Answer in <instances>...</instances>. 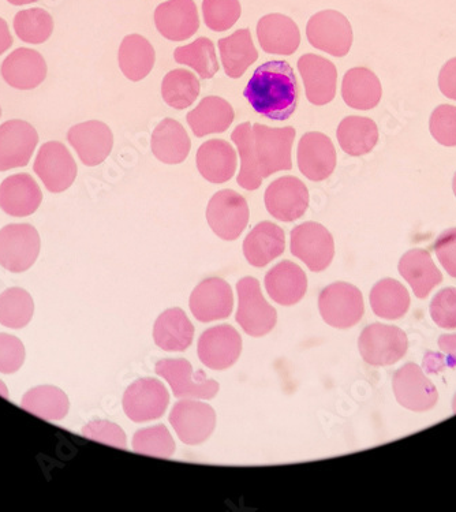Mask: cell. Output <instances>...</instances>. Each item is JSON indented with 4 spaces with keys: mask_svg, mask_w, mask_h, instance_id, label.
I'll return each instance as SVG.
<instances>
[{
    "mask_svg": "<svg viewBox=\"0 0 456 512\" xmlns=\"http://www.w3.org/2000/svg\"><path fill=\"white\" fill-rule=\"evenodd\" d=\"M207 220L213 233L224 241H235L249 223V205L235 190L224 189L211 198Z\"/></svg>",
    "mask_w": 456,
    "mask_h": 512,
    "instance_id": "7",
    "label": "cell"
},
{
    "mask_svg": "<svg viewBox=\"0 0 456 512\" xmlns=\"http://www.w3.org/2000/svg\"><path fill=\"white\" fill-rule=\"evenodd\" d=\"M286 249V237L279 226L271 222H261L254 226L244 241V254L250 265L263 268Z\"/></svg>",
    "mask_w": 456,
    "mask_h": 512,
    "instance_id": "29",
    "label": "cell"
},
{
    "mask_svg": "<svg viewBox=\"0 0 456 512\" xmlns=\"http://www.w3.org/2000/svg\"><path fill=\"white\" fill-rule=\"evenodd\" d=\"M7 2L14 6H24L29 5V3H35L37 0H7Z\"/></svg>",
    "mask_w": 456,
    "mask_h": 512,
    "instance_id": "54",
    "label": "cell"
},
{
    "mask_svg": "<svg viewBox=\"0 0 456 512\" xmlns=\"http://www.w3.org/2000/svg\"><path fill=\"white\" fill-rule=\"evenodd\" d=\"M170 424L182 443L197 446L215 431L216 413L207 403L185 398L171 410Z\"/></svg>",
    "mask_w": 456,
    "mask_h": 512,
    "instance_id": "10",
    "label": "cell"
},
{
    "mask_svg": "<svg viewBox=\"0 0 456 512\" xmlns=\"http://www.w3.org/2000/svg\"><path fill=\"white\" fill-rule=\"evenodd\" d=\"M257 37L263 51L272 55H293L301 44V32L290 17L268 14L257 24Z\"/></svg>",
    "mask_w": 456,
    "mask_h": 512,
    "instance_id": "25",
    "label": "cell"
},
{
    "mask_svg": "<svg viewBox=\"0 0 456 512\" xmlns=\"http://www.w3.org/2000/svg\"><path fill=\"white\" fill-rule=\"evenodd\" d=\"M265 289L276 304L293 306L305 297L308 278L299 265L282 261L265 276Z\"/></svg>",
    "mask_w": 456,
    "mask_h": 512,
    "instance_id": "26",
    "label": "cell"
},
{
    "mask_svg": "<svg viewBox=\"0 0 456 512\" xmlns=\"http://www.w3.org/2000/svg\"><path fill=\"white\" fill-rule=\"evenodd\" d=\"M39 253V233L31 224H9L0 230V265L7 271H28Z\"/></svg>",
    "mask_w": 456,
    "mask_h": 512,
    "instance_id": "9",
    "label": "cell"
},
{
    "mask_svg": "<svg viewBox=\"0 0 456 512\" xmlns=\"http://www.w3.org/2000/svg\"><path fill=\"white\" fill-rule=\"evenodd\" d=\"M452 188H454V193H455V197H456V173L454 175V182H452Z\"/></svg>",
    "mask_w": 456,
    "mask_h": 512,
    "instance_id": "55",
    "label": "cell"
},
{
    "mask_svg": "<svg viewBox=\"0 0 456 512\" xmlns=\"http://www.w3.org/2000/svg\"><path fill=\"white\" fill-rule=\"evenodd\" d=\"M431 316L440 328H456V289H444L437 293L431 304Z\"/></svg>",
    "mask_w": 456,
    "mask_h": 512,
    "instance_id": "47",
    "label": "cell"
},
{
    "mask_svg": "<svg viewBox=\"0 0 456 512\" xmlns=\"http://www.w3.org/2000/svg\"><path fill=\"white\" fill-rule=\"evenodd\" d=\"M265 207L280 222H295L305 215L309 208V190L299 178L276 179L265 190Z\"/></svg>",
    "mask_w": 456,
    "mask_h": 512,
    "instance_id": "13",
    "label": "cell"
},
{
    "mask_svg": "<svg viewBox=\"0 0 456 512\" xmlns=\"http://www.w3.org/2000/svg\"><path fill=\"white\" fill-rule=\"evenodd\" d=\"M252 127V123L244 122L235 127L231 134V140L237 145L239 158H241V170H239L237 178L238 185L249 192L259 189L264 181L259 173V168H257L256 160H254Z\"/></svg>",
    "mask_w": 456,
    "mask_h": 512,
    "instance_id": "39",
    "label": "cell"
},
{
    "mask_svg": "<svg viewBox=\"0 0 456 512\" xmlns=\"http://www.w3.org/2000/svg\"><path fill=\"white\" fill-rule=\"evenodd\" d=\"M170 395L159 380L145 377L127 388L123 395V410L133 422L158 420L166 413Z\"/></svg>",
    "mask_w": 456,
    "mask_h": 512,
    "instance_id": "14",
    "label": "cell"
},
{
    "mask_svg": "<svg viewBox=\"0 0 456 512\" xmlns=\"http://www.w3.org/2000/svg\"><path fill=\"white\" fill-rule=\"evenodd\" d=\"M429 129L433 138L444 147H456V107L443 104L432 112Z\"/></svg>",
    "mask_w": 456,
    "mask_h": 512,
    "instance_id": "46",
    "label": "cell"
},
{
    "mask_svg": "<svg viewBox=\"0 0 456 512\" xmlns=\"http://www.w3.org/2000/svg\"><path fill=\"white\" fill-rule=\"evenodd\" d=\"M33 170L51 193L65 192L77 177L76 160L59 141L46 142L40 148Z\"/></svg>",
    "mask_w": 456,
    "mask_h": 512,
    "instance_id": "11",
    "label": "cell"
},
{
    "mask_svg": "<svg viewBox=\"0 0 456 512\" xmlns=\"http://www.w3.org/2000/svg\"><path fill=\"white\" fill-rule=\"evenodd\" d=\"M298 70L310 103L325 106L335 99L338 71L334 63L323 56L306 54L298 59Z\"/></svg>",
    "mask_w": 456,
    "mask_h": 512,
    "instance_id": "21",
    "label": "cell"
},
{
    "mask_svg": "<svg viewBox=\"0 0 456 512\" xmlns=\"http://www.w3.org/2000/svg\"><path fill=\"white\" fill-rule=\"evenodd\" d=\"M82 435L88 439L117 448H126V435L117 424L110 421H92L82 429Z\"/></svg>",
    "mask_w": 456,
    "mask_h": 512,
    "instance_id": "48",
    "label": "cell"
},
{
    "mask_svg": "<svg viewBox=\"0 0 456 512\" xmlns=\"http://www.w3.org/2000/svg\"><path fill=\"white\" fill-rule=\"evenodd\" d=\"M13 46V36H11L9 25L0 18V55L5 54Z\"/></svg>",
    "mask_w": 456,
    "mask_h": 512,
    "instance_id": "53",
    "label": "cell"
},
{
    "mask_svg": "<svg viewBox=\"0 0 456 512\" xmlns=\"http://www.w3.org/2000/svg\"><path fill=\"white\" fill-rule=\"evenodd\" d=\"M0 115H2V108H0Z\"/></svg>",
    "mask_w": 456,
    "mask_h": 512,
    "instance_id": "57",
    "label": "cell"
},
{
    "mask_svg": "<svg viewBox=\"0 0 456 512\" xmlns=\"http://www.w3.org/2000/svg\"><path fill=\"white\" fill-rule=\"evenodd\" d=\"M299 171L313 182L330 178L336 167V149L331 138L320 132H309L299 140Z\"/></svg>",
    "mask_w": 456,
    "mask_h": 512,
    "instance_id": "18",
    "label": "cell"
},
{
    "mask_svg": "<svg viewBox=\"0 0 456 512\" xmlns=\"http://www.w3.org/2000/svg\"><path fill=\"white\" fill-rule=\"evenodd\" d=\"M358 349L366 364L394 365L405 357L409 349V340L401 328L376 323L362 331L358 339Z\"/></svg>",
    "mask_w": 456,
    "mask_h": 512,
    "instance_id": "5",
    "label": "cell"
},
{
    "mask_svg": "<svg viewBox=\"0 0 456 512\" xmlns=\"http://www.w3.org/2000/svg\"><path fill=\"white\" fill-rule=\"evenodd\" d=\"M239 0H204L203 16L205 25L213 32H226L241 18Z\"/></svg>",
    "mask_w": 456,
    "mask_h": 512,
    "instance_id": "45",
    "label": "cell"
},
{
    "mask_svg": "<svg viewBox=\"0 0 456 512\" xmlns=\"http://www.w3.org/2000/svg\"><path fill=\"white\" fill-rule=\"evenodd\" d=\"M237 166V152L227 141L209 140L198 148L197 168L208 182L230 181L237 171Z\"/></svg>",
    "mask_w": 456,
    "mask_h": 512,
    "instance_id": "27",
    "label": "cell"
},
{
    "mask_svg": "<svg viewBox=\"0 0 456 512\" xmlns=\"http://www.w3.org/2000/svg\"><path fill=\"white\" fill-rule=\"evenodd\" d=\"M155 372L166 379L177 398L213 399L219 392V383L208 379L203 372H193L188 360H162L155 366Z\"/></svg>",
    "mask_w": 456,
    "mask_h": 512,
    "instance_id": "12",
    "label": "cell"
},
{
    "mask_svg": "<svg viewBox=\"0 0 456 512\" xmlns=\"http://www.w3.org/2000/svg\"><path fill=\"white\" fill-rule=\"evenodd\" d=\"M454 413H456V396H455V399H454Z\"/></svg>",
    "mask_w": 456,
    "mask_h": 512,
    "instance_id": "56",
    "label": "cell"
},
{
    "mask_svg": "<svg viewBox=\"0 0 456 512\" xmlns=\"http://www.w3.org/2000/svg\"><path fill=\"white\" fill-rule=\"evenodd\" d=\"M133 450L149 457L171 458L175 452V442L164 425L141 429L133 437Z\"/></svg>",
    "mask_w": 456,
    "mask_h": 512,
    "instance_id": "44",
    "label": "cell"
},
{
    "mask_svg": "<svg viewBox=\"0 0 456 512\" xmlns=\"http://www.w3.org/2000/svg\"><path fill=\"white\" fill-rule=\"evenodd\" d=\"M35 304L28 291L13 287L0 294V324L20 330L32 320Z\"/></svg>",
    "mask_w": 456,
    "mask_h": 512,
    "instance_id": "42",
    "label": "cell"
},
{
    "mask_svg": "<svg viewBox=\"0 0 456 512\" xmlns=\"http://www.w3.org/2000/svg\"><path fill=\"white\" fill-rule=\"evenodd\" d=\"M43 193L29 174H16L0 185V208L14 218H25L40 207Z\"/></svg>",
    "mask_w": 456,
    "mask_h": 512,
    "instance_id": "24",
    "label": "cell"
},
{
    "mask_svg": "<svg viewBox=\"0 0 456 512\" xmlns=\"http://www.w3.org/2000/svg\"><path fill=\"white\" fill-rule=\"evenodd\" d=\"M234 308L230 284L220 278L203 280L190 295V310L201 323L227 319Z\"/></svg>",
    "mask_w": 456,
    "mask_h": 512,
    "instance_id": "19",
    "label": "cell"
},
{
    "mask_svg": "<svg viewBox=\"0 0 456 512\" xmlns=\"http://www.w3.org/2000/svg\"><path fill=\"white\" fill-rule=\"evenodd\" d=\"M192 141L185 127L175 119H163L153 130L151 149L155 158L164 164H181L188 159Z\"/></svg>",
    "mask_w": 456,
    "mask_h": 512,
    "instance_id": "28",
    "label": "cell"
},
{
    "mask_svg": "<svg viewBox=\"0 0 456 512\" xmlns=\"http://www.w3.org/2000/svg\"><path fill=\"white\" fill-rule=\"evenodd\" d=\"M392 386L399 405L417 413L433 409L439 401L436 387L416 364L402 366L395 373Z\"/></svg>",
    "mask_w": 456,
    "mask_h": 512,
    "instance_id": "17",
    "label": "cell"
},
{
    "mask_svg": "<svg viewBox=\"0 0 456 512\" xmlns=\"http://www.w3.org/2000/svg\"><path fill=\"white\" fill-rule=\"evenodd\" d=\"M118 62L127 80L138 82L147 78L155 66V50L144 36L129 35L119 47Z\"/></svg>",
    "mask_w": 456,
    "mask_h": 512,
    "instance_id": "35",
    "label": "cell"
},
{
    "mask_svg": "<svg viewBox=\"0 0 456 512\" xmlns=\"http://www.w3.org/2000/svg\"><path fill=\"white\" fill-rule=\"evenodd\" d=\"M220 58L230 78L244 76L245 71L259 58L249 29H239L233 35L219 40Z\"/></svg>",
    "mask_w": 456,
    "mask_h": 512,
    "instance_id": "34",
    "label": "cell"
},
{
    "mask_svg": "<svg viewBox=\"0 0 456 512\" xmlns=\"http://www.w3.org/2000/svg\"><path fill=\"white\" fill-rule=\"evenodd\" d=\"M25 361V347L16 336L0 334V372H17Z\"/></svg>",
    "mask_w": 456,
    "mask_h": 512,
    "instance_id": "49",
    "label": "cell"
},
{
    "mask_svg": "<svg viewBox=\"0 0 456 512\" xmlns=\"http://www.w3.org/2000/svg\"><path fill=\"white\" fill-rule=\"evenodd\" d=\"M383 96L379 77L366 67H354L343 77L342 97L347 106L368 111L380 103Z\"/></svg>",
    "mask_w": 456,
    "mask_h": 512,
    "instance_id": "31",
    "label": "cell"
},
{
    "mask_svg": "<svg viewBox=\"0 0 456 512\" xmlns=\"http://www.w3.org/2000/svg\"><path fill=\"white\" fill-rule=\"evenodd\" d=\"M319 309L325 323L346 330L360 323L364 316V298L353 284L338 282L321 291Z\"/></svg>",
    "mask_w": 456,
    "mask_h": 512,
    "instance_id": "4",
    "label": "cell"
},
{
    "mask_svg": "<svg viewBox=\"0 0 456 512\" xmlns=\"http://www.w3.org/2000/svg\"><path fill=\"white\" fill-rule=\"evenodd\" d=\"M233 106L218 96H208L188 114V123L197 137L226 132L234 122Z\"/></svg>",
    "mask_w": 456,
    "mask_h": 512,
    "instance_id": "32",
    "label": "cell"
},
{
    "mask_svg": "<svg viewBox=\"0 0 456 512\" xmlns=\"http://www.w3.org/2000/svg\"><path fill=\"white\" fill-rule=\"evenodd\" d=\"M244 96L257 114L283 122L297 110L299 88L293 67L286 61H269L257 67Z\"/></svg>",
    "mask_w": 456,
    "mask_h": 512,
    "instance_id": "1",
    "label": "cell"
},
{
    "mask_svg": "<svg viewBox=\"0 0 456 512\" xmlns=\"http://www.w3.org/2000/svg\"><path fill=\"white\" fill-rule=\"evenodd\" d=\"M439 88L448 99L456 102V58L448 61L439 74Z\"/></svg>",
    "mask_w": 456,
    "mask_h": 512,
    "instance_id": "52",
    "label": "cell"
},
{
    "mask_svg": "<svg viewBox=\"0 0 456 512\" xmlns=\"http://www.w3.org/2000/svg\"><path fill=\"white\" fill-rule=\"evenodd\" d=\"M340 148L350 156H364L373 151L379 141V129L370 118L347 117L336 130Z\"/></svg>",
    "mask_w": 456,
    "mask_h": 512,
    "instance_id": "36",
    "label": "cell"
},
{
    "mask_svg": "<svg viewBox=\"0 0 456 512\" xmlns=\"http://www.w3.org/2000/svg\"><path fill=\"white\" fill-rule=\"evenodd\" d=\"M174 59L179 65L192 67L203 80H211L219 71L215 44L208 37H200L188 46L178 47Z\"/></svg>",
    "mask_w": 456,
    "mask_h": 512,
    "instance_id": "40",
    "label": "cell"
},
{
    "mask_svg": "<svg viewBox=\"0 0 456 512\" xmlns=\"http://www.w3.org/2000/svg\"><path fill=\"white\" fill-rule=\"evenodd\" d=\"M197 350L198 357L207 368L224 371L238 361L242 338L231 325H218L203 332L198 339Z\"/></svg>",
    "mask_w": 456,
    "mask_h": 512,
    "instance_id": "15",
    "label": "cell"
},
{
    "mask_svg": "<svg viewBox=\"0 0 456 512\" xmlns=\"http://www.w3.org/2000/svg\"><path fill=\"white\" fill-rule=\"evenodd\" d=\"M237 321L242 330L254 338H260L274 330L278 312L265 301L260 282L254 278H244L237 284Z\"/></svg>",
    "mask_w": 456,
    "mask_h": 512,
    "instance_id": "3",
    "label": "cell"
},
{
    "mask_svg": "<svg viewBox=\"0 0 456 512\" xmlns=\"http://www.w3.org/2000/svg\"><path fill=\"white\" fill-rule=\"evenodd\" d=\"M194 327L182 309H168L156 320L153 339L166 351H185L192 345Z\"/></svg>",
    "mask_w": 456,
    "mask_h": 512,
    "instance_id": "33",
    "label": "cell"
},
{
    "mask_svg": "<svg viewBox=\"0 0 456 512\" xmlns=\"http://www.w3.org/2000/svg\"><path fill=\"white\" fill-rule=\"evenodd\" d=\"M160 35L171 41L188 40L200 29V17L193 0H168L155 11Z\"/></svg>",
    "mask_w": 456,
    "mask_h": 512,
    "instance_id": "22",
    "label": "cell"
},
{
    "mask_svg": "<svg viewBox=\"0 0 456 512\" xmlns=\"http://www.w3.org/2000/svg\"><path fill=\"white\" fill-rule=\"evenodd\" d=\"M2 77L10 87L32 91L46 80L47 63L39 52L31 48H18L3 62Z\"/></svg>",
    "mask_w": 456,
    "mask_h": 512,
    "instance_id": "23",
    "label": "cell"
},
{
    "mask_svg": "<svg viewBox=\"0 0 456 512\" xmlns=\"http://www.w3.org/2000/svg\"><path fill=\"white\" fill-rule=\"evenodd\" d=\"M253 153L261 178H269L279 171H290L293 168L291 151L297 132L294 127H269L254 123Z\"/></svg>",
    "mask_w": 456,
    "mask_h": 512,
    "instance_id": "2",
    "label": "cell"
},
{
    "mask_svg": "<svg viewBox=\"0 0 456 512\" xmlns=\"http://www.w3.org/2000/svg\"><path fill=\"white\" fill-rule=\"evenodd\" d=\"M22 409L47 421L62 420L69 413V398L58 387L40 386L26 392Z\"/></svg>",
    "mask_w": 456,
    "mask_h": 512,
    "instance_id": "38",
    "label": "cell"
},
{
    "mask_svg": "<svg viewBox=\"0 0 456 512\" xmlns=\"http://www.w3.org/2000/svg\"><path fill=\"white\" fill-rule=\"evenodd\" d=\"M39 134L31 123L13 119L0 126V171L25 167L31 162Z\"/></svg>",
    "mask_w": 456,
    "mask_h": 512,
    "instance_id": "16",
    "label": "cell"
},
{
    "mask_svg": "<svg viewBox=\"0 0 456 512\" xmlns=\"http://www.w3.org/2000/svg\"><path fill=\"white\" fill-rule=\"evenodd\" d=\"M200 89V81L193 73L185 69H175L163 78L162 97L175 110H185L196 102Z\"/></svg>",
    "mask_w": 456,
    "mask_h": 512,
    "instance_id": "41",
    "label": "cell"
},
{
    "mask_svg": "<svg viewBox=\"0 0 456 512\" xmlns=\"http://www.w3.org/2000/svg\"><path fill=\"white\" fill-rule=\"evenodd\" d=\"M435 252L447 274L456 278V229H448L439 235Z\"/></svg>",
    "mask_w": 456,
    "mask_h": 512,
    "instance_id": "51",
    "label": "cell"
},
{
    "mask_svg": "<svg viewBox=\"0 0 456 512\" xmlns=\"http://www.w3.org/2000/svg\"><path fill=\"white\" fill-rule=\"evenodd\" d=\"M399 272L420 300L428 297L443 282L440 269L433 263L431 254L424 249H413L403 254L399 261Z\"/></svg>",
    "mask_w": 456,
    "mask_h": 512,
    "instance_id": "30",
    "label": "cell"
},
{
    "mask_svg": "<svg viewBox=\"0 0 456 512\" xmlns=\"http://www.w3.org/2000/svg\"><path fill=\"white\" fill-rule=\"evenodd\" d=\"M309 43L317 50L336 58L349 54L353 46V29L349 20L335 10H324L310 18L306 25Z\"/></svg>",
    "mask_w": 456,
    "mask_h": 512,
    "instance_id": "8",
    "label": "cell"
},
{
    "mask_svg": "<svg viewBox=\"0 0 456 512\" xmlns=\"http://www.w3.org/2000/svg\"><path fill=\"white\" fill-rule=\"evenodd\" d=\"M441 354H428L424 366L429 373H437L444 368H456V334L441 335L439 339Z\"/></svg>",
    "mask_w": 456,
    "mask_h": 512,
    "instance_id": "50",
    "label": "cell"
},
{
    "mask_svg": "<svg viewBox=\"0 0 456 512\" xmlns=\"http://www.w3.org/2000/svg\"><path fill=\"white\" fill-rule=\"evenodd\" d=\"M67 140L76 149L81 162L88 167L102 164L114 147V136L110 127L100 121L78 123L71 127Z\"/></svg>",
    "mask_w": 456,
    "mask_h": 512,
    "instance_id": "20",
    "label": "cell"
},
{
    "mask_svg": "<svg viewBox=\"0 0 456 512\" xmlns=\"http://www.w3.org/2000/svg\"><path fill=\"white\" fill-rule=\"evenodd\" d=\"M14 29L25 43L43 44L54 32V20L43 9L22 10L14 18Z\"/></svg>",
    "mask_w": 456,
    "mask_h": 512,
    "instance_id": "43",
    "label": "cell"
},
{
    "mask_svg": "<svg viewBox=\"0 0 456 512\" xmlns=\"http://www.w3.org/2000/svg\"><path fill=\"white\" fill-rule=\"evenodd\" d=\"M290 238L291 253L305 263L310 271L321 272L330 267L335 256V242L323 224H299L291 231Z\"/></svg>",
    "mask_w": 456,
    "mask_h": 512,
    "instance_id": "6",
    "label": "cell"
},
{
    "mask_svg": "<svg viewBox=\"0 0 456 512\" xmlns=\"http://www.w3.org/2000/svg\"><path fill=\"white\" fill-rule=\"evenodd\" d=\"M369 301L375 315L386 320L401 319L410 308L409 291L395 279H383L375 284Z\"/></svg>",
    "mask_w": 456,
    "mask_h": 512,
    "instance_id": "37",
    "label": "cell"
}]
</instances>
